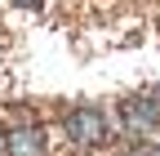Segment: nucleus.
<instances>
[{
  "mask_svg": "<svg viewBox=\"0 0 160 156\" xmlns=\"http://www.w3.org/2000/svg\"><path fill=\"white\" fill-rule=\"evenodd\" d=\"M45 143H40V129H13L9 134V156H40Z\"/></svg>",
  "mask_w": 160,
  "mask_h": 156,
  "instance_id": "3",
  "label": "nucleus"
},
{
  "mask_svg": "<svg viewBox=\"0 0 160 156\" xmlns=\"http://www.w3.org/2000/svg\"><path fill=\"white\" fill-rule=\"evenodd\" d=\"M151 103H160V85H156V94H151Z\"/></svg>",
  "mask_w": 160,
  "mask_h": 156,
  "instance_id": "6",
  "label": "nucleus"
},
{
  "mask_svg": "<svg viewBox=\"0 0 160 156\" xmlns=\"http://www.w3.org/2000/svg\"><path fill=\"white\" fill-rule=\"evenodd\" d=\"M13 5H22V9H40V0H13Z\"/></svg>",
  "mask_w": 160,
  "mask_h": 156,
  "instance_id": "4",
  "label": "nucleus"
},
{
  "mask_svg": "<svg viewBox=\"0 0 160 156\" xmlns=\"http://www.w3.org/2000/svg\"><path fill=\"white\" fill-rule=\"evenodd\" d=\"M142 156H160V147H147V152H142Z\"/></svg>",
  "mask_w": 160,
  "mask_h": 156,
  "instance_id": "5",
  "label": "nucleus"
},
{
  "mask_svg": "<svg viewBox=\"0 0 160 156\" xmlns=\"http://www.w3.org/2000/svg\"><path fill=\"white\" fill-rule=\"evenodd\" d=\"M67 134L80 147H98V143H107V116L98 107H80V112L67 116Z\"/></svg>",
  "mask_w": 160,
  "mask_h": 156,
  "instance_id": "1",
  "label": "nucleus"
},
{
  "mask_svg": "<svg viewBox=\"0 0 160 156\" xmlns=\"http://www.w3.org/2000/svg\"><path fill=\"white\" fill-rule=\"evenodd\" d=\"M156 103H142V98H133V103H125V125L133 129V134H151L156 129Z\"/></svg>",
  "mask_w": 160,
  "mask_h": 156,
  "instance_id": "2",
  "label": "nucleus"
}]
</instances>
